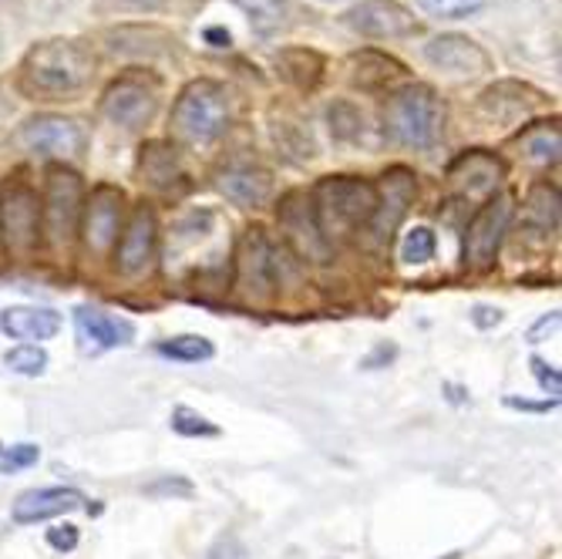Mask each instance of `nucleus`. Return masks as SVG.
Returning <instances> with one entry per match:
<instances>
[{
  "label": "nucleus",
  "mask_w": 562,
  "mask_h": 559,
  "mask_svg": "<svg viewBox=\"0 0 562 559\" xmlns=\"http://www.w3.org/2000/svg\"><path fill=\"white\" fill-rule=\"evenodd\" d=\"M95 67L98 61L85 41H72V38L41 41L21 61V88L45 101L72 98L91 85Z\"/></svg>",
  "instance_id": "f257e3e1"
},
{
  "label": "nucleus",
  "mask_w": 562,
  "mask_h": 559,
  "mask_svg": "<svg viewBox=\"0 0 562 559\" xmlns=\"http://www.w3.org/2000/svg\"><path fill=\"white\" fill-rule=\"evenodd\" d=\"M374 202H377L374 183H364L354 176H327L313 186L310 213H313V223H317L321 236L327 243H334L340 236L364 229L371 223Z\"/></svg>",
  "instance_id": "f03ea898"
},
{
  "label": "nucleus",
  "mask_w": 562,
  "mask_h": 559,
  "mask_svg": "<svg viewBox=\"0 0 562 559\" xmlns=\"http://www.w3.org/2000/svg\"><path fill=\"white\" fill-rule=\"evenodd\" d=\"M229 125V95L220 82L196 78L172 104L168 128L183 146H209Z\"/></svg>",
  "instance_id": "7ed1b4c3"
},
{
  "label": "nucleus",
  "mask_w": 562,
  "mask_h": 559,
  "mask_svg": "<svg viewBox=\"0 0 562 559\" xmlns=\"http://www.w3.org/2000/svg\"><path fill=\"white\" fill-rule=\"evenodd\" d=\"M445 104L432 85H404L384 104V128L404 149H432L441 135Z\"/></svg>",
  "instance_id": "20e7f679"
},
{
  "label": "nucleus",
  "mask_w": 562,
  "mask_h": 559,
  "mask_svg": "<svg viewBox=\"0 0 562 559\" xmlns=\"http://www.w3.org/2000/svg\"><path fill=\"white\" fill-rule=\"evenodd\" d=\"M85 209V186L82 176L67 165H51L45 179V202H41V223L51 247H67L75 239Z\"/></svg>",
  "instance_id": "39448f33"
},
{
  "label": "nucleus",
  "mask_w": 562,
  "mask_h": 559,
  "mask_svg": "<svg viewBox=\"0 0 562 559\" xmlns=\"http://www.w3.org/2000/svg\"><path fill=\"white\" fill-rule=\"evenodd\" d=\"M512 216H515V196L512 192H496V196L485 199V206L472 216V223L465 229V263L469 266L488 270L491 263H496Z\"/></svg>",
  "instance_id": "423d86ee"
},
{
  "label": "nucleus",
  "mask_w": 562,
  "mask_h": 559,
  "mask_svg": "<svg viewBox=\"0 0 562 559\" xmlns=\"http://www.w3.org/2000/svg\"><path fill=\"white\" fill-rule=\"evenodd\" d=\"M122 216H125V192L109 183L95 186V192L85 199L82 223H78L85 250L95 257H109L122 233Z\"/></svg>",
  "instance_id": "0eeeda50"
},
{
  "label": "nucleus",
  "mask_w": 562,
  "mask_h": 559,
  "mask_svg": "<svg viewBox=\"0 0 562 559\" xmlns=\"http://www.w3.org/2000/svg\"><path fill=\"white\" fill-rule=\"evenodd\" d=\"M159 112V88L152 78L122 75L101 95V115L118 128H142Z\"/></svg>",
  "instance_id": "6e6552de"
},
{
  "label": "nucleus",
  "mask_w": 562,
  "mask_h": 559,
  "mask_svg": "<svg viewBox=\"0 0 562 559\" xmlns=\"http://www.w3.org/2000/svg\"><path fill=\"white\" fill-rule=\"evenodd\" d=\"M377 192V202H374V213H371V223L364 226L371 233L374 243H391L395 229L401 226V220L408 216V206L414 202L417 196V183H414V172L404 169V165H395L380 176V183L374 186Z\"/></svg>",
  "instance_id": "1a4fd4ad"
},
{
  "label": "nucleus",
  "mask_w": 562,
  "mask_h": 559,
  "mask_svg": "<svg viewBox=\"0 0 562 559\" xmlns=\"http://www.w3.org/2000/svg\"><path fill=\"white\" fill-rule=\"evenodd\" d=\"M236 287L250 300H266L276 290V247L260 226L246 229L236 250Z\"/></svg>",
  "instance_id": "9d476101"
},
{
  "label": "nucleus",
  "mask_w": 562,
  "mask_h": 559,
  "mask_svg": "<svg viewBox=\"0 0 562 559\" xmlns=\"http://www.w3.org/2000/svg\"><path fill=\"white\" fill-rule=\"evenodd\" d=\"M41 239V202L27 186H11L0 199V243L17 257H27Z\"/></svg>",
  "instance_id": "9b49d317"
},
{
  "label": "nucleus",
  "mask_w": 562,
  "mask_h": 559,
  "mask_svg": "<svg viewBox=\"0 0 562 559\" xmlns=\"http://www.w3.org/2000/svg\"><path fill=\"white\" fill-rule=\"evenodd\" d=\"M344 24L350 30H358L361 38H374V41H398L421 30L414 14L404 4H398V0H358L344 14Z\"/></svg>",
  "instance_id": "f8f14e48"
},
{
  "label": "nucleus",
  "mask_w": 562,
  "mask_h": 559,
  "mask_svg": "<svg viewBox=\"0 0 562 559\" xmlns=\"http://www.w3.org/2000/svg\"><path fill=\"white\" fill-rule=\"evenodd\" d=\"M21 142L51 159H82L88 149V135L75 119L64 115H38L21 128Z\"/></svg>",
  "instance_id": "ddd939ff"
},
{
  "label": "nucleus",
  "mask_w": 562,
  "mask_h": 559,
  "mask_svg": "<svg viewBox=\"0 0 562 559\" xmlns=\"http://www.w3.org/2000/svg\"><path fill=\"white\" fill-rule=\"evenodd\" d=\"M155 247H159V220L149 206H138L122 229V239L115 243L118 273H125V276L146 273L155 260Z\"/></svg>",
  "instance_id": "4468645a"
},
{
  "label": "nucleus",
  "mask_w": 562,
  "mask_h": 559,
  "mask_svg": "<svg viewBox=\"0 0 562 559\" xmlns=\"http://www.w3.org/2000/svg\"><path fill=\"white\" fill-rule=\"evenodd\" d=\"M279 226L287 233V243L297 250V257L303 260H327L330 257V243L321 236L317 223H313L310 213V199L303 192H290L279 202Z\"/></svg>",
  "instance_id": "2eb2a0df"
},
{
  "label": "nucleus",
  "mask_w": 562,
  "mask_h": 559,
  "mask_svg": "<svg viewBox=\"0 0 562 559\" xmlns=\"http://www.w3.org/2000/svg\"><path fill=\"white\" fill-rule=\"evenodd\" d=\"M75 331L85 344V351H112L135 340V324L101 307H78L75 310Z\"/></svg>",
  "instance_id": "dca6fc26"
},
{
  "label": "nucleus",
  "mask_w": 562,
  "mask_h": 559,
  "mask_svg": "<svg viewBox=\"0 0 562 559\" xmlns=\"http://www.w3.org/2000/svg\"><path fill=\"white\" fill-rule=\"evenodd\" d=\"M85 506V496L78 488H64V485H48V488H27V493L17 496L11 519L21 522V526H34V522H45L64 512H75Z\"/></svg>",
  "instance_id": "f3484780"
},
{
  "label": "nucleus",
  "mask_w": 562,
  "mask_h": 559,
  "mask_svg": "<svg viewBox=\"0 0 562 559\" xmlns=\"http://www.w3.org/2000/svg\"><path fill=\"white\" fill-rule=\"evenodd\" d=\"M425 58L441 67V72H454V75H482L491 72V58L482 45H475L472 38H462V34H441L425 48Z\"/></svg>",
  "instance_id": "a211bd4d"
},
{
  "label": "nucleus",
  "mask_w": 562,
  "mask_h": 559,
  "mask_svg": "<svg viewBox=\"0 0 562 559\" xmlns=\"http://www.w3.org/2000/svg\"><path fill=\"white\" fill-rule=\"evenodd\" d=\"M220 192L242 206V209H260L270 202L273 196V179L266 169H257V165H229L226 172H220Z\"/></svg>",
  "instance_id": "6ab92c4d"
},
{
  "label": "nucleus",
  "mask_w": 562,
  "mask_h": 559,
  "mask_svg": "<svg viewBox=\"0 0 562 559\" xmlns=\"http://www.w3.org/2000/svg\"><path fill=\"white\" fill-rule=\"evenodd\" d=\"M451 183H462L469 196H496V186L502 183V162L488 152H465L462 159H454L448 169Z\"/></svg>",
  "instance_id": "aec40b11"
},
{
  "label": "nucleus",
  "mask_w": 562,
  "mask_h": 559,
  "mask_svg": "<svg viewBox=\"0 0 562 559\" xmlns=\"http://www.w3.org/2000/svg\"><path fill=\"white\" fill-rule=\"evenodd\" d=\"M0 331L14 340H51L61 331V313L51 307H8L0 313Z\"/></svg>",
  "instance_id": "412c9836"
},
{
  "label": "nucleus",
  "mask_w": 562,
  "mask_h": 559,
  "mask_svg": "<svg viewBox=\"0 0 562 559\" xmlns=\"http://www.w3.org/2000/svg\"><path fill=\"white\" fill-rule=\"evenodd\" d=\"M138 176H142V183H149L152 189H172L183 179L179 156H175V149L165 142H149V146H142V156H138Z\"/></svg>",
  "instance_id": "4be33fe9"
},
{
  "label": "nucleus",
  "mask_w": 562,
  "mask_h": 559,
  "mask_svg": "<svg viewBox=\"0 0 562 559\" xmlns=\"http://www.w3.org/2000/svg\"><path fill=\"white\" fill-rule=\"evenodd\" d=\"M276 64H279V72H284V78L300 91H313L324 78V58L310 48H287L276 58Z\"/></svg>",
  "instance_id": "5701e85b"
},
{
  "label": "nucleus",
  "mask_w": 562,
  "mask_h": 559,
  "mask_svg": "<svg viewBox=\"0 0 562 559\" xmlns=\"http://www.w3.org/2000/svg\"><path fill=\"white\" fill-rule=\"evenodd\" d=\"M233 4L246 14L260 38H273L287 24V0H233Z\"/></svg>",
  "instance_id": "b1692460"
},
{
  "label": "nucleus",
  "mask_w": 562,
  "mask_h": 559,
  "mask_svg": "<svg viewBox=\"0 0 562 559\" xmlns=\"http://www.w3.org/2000/svg\"><path fill=\"white\" fill-rule=\"evenodd\" d=\"M519 146H522L525 159H533L539 165L559 162V128H555V122L529 125V128L519 135Z\"/></svg>",
  "instance_id": "393cba45"
},
{
  "label": "nucleus",
  "mask_w": 562,
  "mask_h": 559,
  "mask_svg": "<svg viewBox=\"0 0 562 559\" xmlns=\"http://www.w3.org/2000/svg\"><path fill=\"white\" fill-rule=\"evenodd\" d=\"M350 64L358 67L354 72V82L364 85V88H377L384 82H391L398 75H404V64H398L395 58H384L377 51H364V54H354L350 58Z\"/></svg>",
  "instance_id": "a878e982"
},
{
  "label": "nucleus",
  "mask_w": 562,
  "mask_h": 559,
  "mask_svg": "<svg viewBox=\"0 0 562 559\" xmlns=\"http://www.w3.org/2000/svg\"><path fill=\"white\" fill-rule=\"evenodd\" d=\"M155 351L162 358H172V361H183V364H199V361H209L216 355V347L209 337L202 334H179V337H168L162 340Z\"/></svg>",
  "instance_id": "bb28decb"
},
{
  "label": "nucleus",
  "mask_w": 562,
  "mask_h": 559,
  "mask_svg": "<svg viewBox=\"0 0 562 559\" xmlns=\"http://www.w3.org/2000/svg\"><path fill=\"white\" fill-rule=\"evenodd\" d=\"M525 216H529L539 229H559V189L549 183L533 186L529 199H525Z\"/></svg>",
  "instance_id": "cd10ccee"
},
{
  "label": "nucleus",
  "mask_w": 562,
  "mask_h": 559,
  "mask_svg": "<svg viewBox=\"0 0 562 559\" xmlns=\"http://www.w3.org/2000/svg\"><path fill=\"white\" fill-rule=\"evenodd\" d=\"M4 364L14 371V374H24V377H38L48 371V351L41 344H17L4 355Z\"/></svg>",
  "instance_id": "c85d7f7f"
},
{
  "label": "nucleus",
  "mask_w": 562,
  "mask_h": 559,
  "mask_svg": "<svg viewBox=\"0 0 562 559\" xmlns=\"http://www.w3.org/2000/svg\"><path fill=\"white\" fill-rule=\"evenodd\" d=\"M435 253H438V239H435V229H428V226H414L401 243V260L411 266L432 263Z\"/></svg>",
  "instance_id": "c756f323"
},
{
  "label": "nucleus",
  "mask_w": 562,
  "mask_h": 559,
  "mask_svg": "<svg viewBox=\"0 0 562 559\" xmlns=\"http://www.w3.org/2000/svg\"><path fill=\"white\" fill-rule=\"evenodd\" d=\"M172 432L183 435V438H216L220 435V425L209 422L205 414H199L196 408H186L179 405L172 411Z\"/></svg>",
  "instance_id": "7c9ffc66"
},
{
  "label": "nucleus",
  "mask_w": 562,
  "mask_h": 559,
  "mask_svg": "<svg viewBox=\"0 0 562 559\" xmlns=\"http://www.w3.org/2000/svg\"><path fill=\"white\" fill-rule=\"evenodd\" d=\"M421 11H428L432 17H441V21H462V17H472L485 8V0H417Z\"/></svg>",
  "instance_id": "2f4dec72"
},
{
  "label": "nucleus",
  "mask_w": 562,
  "mask_h": 559,
  "mask_svg": "<svg viewBox=\"0 0 562 559\" xmlns=\"http://www.w3.org/2000/svg\"><path fill=\"white\" fill-rule=\"evenodd\" d=\"M38 459H41V448L30 445V442L14 445V448H4V451H0V472L11 475V472L30 469V465H38Z\"/></svg>",
  "instance_id": "473e14b6"
},
{
  "label": "nucleus",
  "mask_w": 562,
  "mask_h": 559,
  "mask_svg": "<svg viewBox=\"0 0 562 559\" xmlns=\"http://www.w3.org/2000/svg\"><path fill=\"white\" fill-rule=\"evenodd\" d=\"M78 543H82V533L75 522H64V526L48 530V546L58 552H72V549H78Z\"/></svg>",
  "instance_id": "72a5a7b5"
},
{
  "label": "nucleus",
  "mask_w": 562,
  "mask_h": 559,
  "mask_svg": "<svg viewBox=\"0 0 562 559\" xmlns=\"http://www.w3.org/2000/svg\"><path fill=\"white\" fill-rule=\"evenodd\" d=\"M529 364H533V374H536V377H539V384H542V392H546V395H552V398L559 401V392H562V374H559L552 364H546L542 358H533Z\"/></svg>",
  "instance_id": "f704fd0d"
},
{
  "label": "nucleus",
  "mask_w": 562,
  "mask_h": 559,
  "mask_svg": "<svg viewBox=\"0 0 562 559\" xmlns=\"http://www.w3.org/2000/svg\"><path fill=\"white\" fill-rule=\"evenodd\" d=\"M472 324H475L478 331L496 327V324H502V310H499V307H485V303H478V307L472 310Z\"/></svg>",
  "instance_id": "c9c22d12"
},
{
  "label": "nucleus",
  "mask_w": 562,
  "mask_h": 559,
  "mask_svg": "<svg viewBox=\"0 0 562 559\" xmlns=\"http://www.w3.org/2000/svg\"><path fill=\"white\" fill-rule=\"evenodd\" d=\"M505 405H509V408H515V411H536V414H542V411H552L559 401H525V398H505Z\"/></svg>",
  "instance_id": "e433bc0d"
},
{
  "label": "nucleus",
  "mask_w": 562,
  "mask_h": 559,
  "mask_svg": "<svg viewBox=\"0 0 562 559\" xmlns=\"http://www.w3.org/2000/svg\"><path fill=\"white\" fill-rule=\"evenodd\" d=\"M555 327H559V310L546 313V318L529 331V340H533V344H539V337H542V334H549V331H555Z\"/></svg>",
  "instance_id": "4c0bfd02"
},
{
  "label": "nucleus",
  "mask_w": 562,
  "mask_h": 559,
  "mask_svg": "<svg viewBox=\"0 0 562 559\" xmlns=\"http://www.w3.org/2000/svg\"><path fill=\"white\" fill-rule=\"evenodd\" d=\"M0 451H4V445H0Z\"/></svg>",
  "instance_id": "58836bf2"
}]
</instances>
